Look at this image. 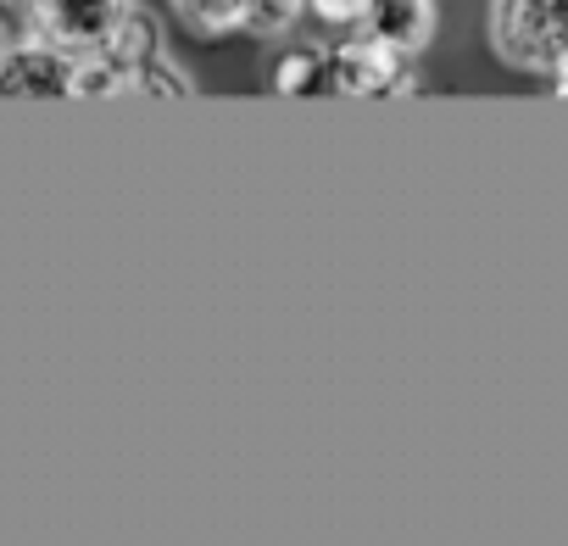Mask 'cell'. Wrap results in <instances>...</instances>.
I'll return each instance as SVG.
<instances>
[{"label": "cell", "mask_w": 568, "mask_h": 546, "mask_svg": "<svg viewBox=\"0 0 568 546\" xmlns=\"http://www.w3.org/2000/svg\"><path fill=\"white\" fill-rule=\"evenodd\" d=\"M129 12L134 0H34V34L79 57V51H101Z\"/></svg>", "instance_id": "3"}, {"label": "cell", "mask_w": 568, "mask_h": 546, "mask_svg": "<svg viewBox=\"0 0 568 546\" xmlns=\"http://www.w3.org/2000/svg\"><path fill=\"white\" fill-rule=\"evenodd\" d=\"M73 68L79 57L29 34V40H7L0 57V90L12 101H73Z\"/></svg>", "instance_id": "2"}, {"label": "cell", "mask_w": 568, "mask_h": 546, "mask_svg": "<svg viewBox=\"0 0 568 546\" xmlns=\"http://www.w3.org/2000/svg\"><path fill=\"white\" fill-rule=\"evenodd\" d=\"M357 34H368V40L418 62V51L435 40V0H368Z\"/></svg>", "instance_id": "5"}, {"label": "cell", "mask_w": 568, "mask_h": 546, "mask_svg": "<svg viewBox=\"0 0 568 546\" xmlns=\"http://www.w3.org/2000/svg\"><path fill=\"white\" fill-rule=\"evenodd\" d=\"M134 90V79L106 57V51H79V68H73V101H90V95H123Z\"/></svg>", "instance_id": "9"}, {"label": "cell", "mask_w": 568, "mask_h": 546, "mask_svg": "<svg viewBox=\"0 0 568 546\" xmlns=\"http://www.w3.org/2000/svg\"><path fill=\"white\" fill-rule=\"evenodd\" d=\"M173 18L195 40H223L245 29V0H173Z\"/></svg>", "instance_id": "8"}, {"label": "cell", "mask_w": 568, "mask_h": 546, "mask_svg": "<svg viewBox=\"0 0 568 546\" xmlns=\"http://www.w3.org/2000/svg\"><path fill=\"white\" fill-rule=\"evenodd\" d=\"M267 84L278 95H341V68H335V46H302L284 51L267 73Z\"/></svg>", "instance_id": "6"}, {"label": "cell", "mask_w": 568, "mask_h": 546, "mask_svg": "<svg viewBox=\"0 0 568 546\" xmlns=\"http://www.w3.org/2000/svg\"><path fill=\"white\" fill-rule=\"evenodd\" d=\"M551 90H557V95H562V101H568V68H562V79H557V84H551Z\"/></svg>", "instance_id": "13"}, {"label": "cell", "mask_w": 568, "mask_h": 546, "mask_svg": "<svg viewBox=\"0 0 568 546\" xmlns=\"http://www.w3.org/2000/svg\"><path fill=\"white\" fill-rule=\"evenodd\" d=\"M490 51L529 79H562L568 68V0H485Z\"/></svg>", "instance_id": "1"}, {"label": "cell", "mask_w": 568, "mask_h": 546, "mask_svg": "<svg viewBox=\"0 0 568 546\" xmlns=\"http://www.w3.org/2000/svg\"><path fill=\"white\" fill-rule=\"evenodd\" d=\"M101 51H106L129 79H140V68H151L156 57H168V51H162V29H156V18H151L145 7H134V12L123 18V29H118Z\"/></svg>", "instance_id": "7"}, {"label": "cell", "mask_w": 568, "mask_h": 546, "mask_svg": "<svg viewBox=\"0 0 568 546\" xmlns=\"http://www.w3.org/2000/svg\"><path fill=\"white\" fill-rule=\"evenodd\" d=\"M307 12V0H245V29L251 40H284Z\"/></svg>", "instance_id": "10"}, {"label": "cell", "mask_w": 568, "mask_h": 546, "mask_svg": "<svg viewBox=\"0 0 568 546\" xmlns=\"http://www.w3.org/2000/svg\"><path fill=\"white\" fill-rule=\"evenodd\" d=\"M134 90H140V95H195V79H190L173 57H156L151 68H140Z\"/></svg>", "instance_id": "11"}, {"label": "cell", "mask_w": 568, "mask_h": 546, "mask_svg": "<svg viewBox=\"0 0 568 546\" xmlns=\"http://www.w3.org/2000/svg\"><path fill=\"white\" fill-rule=\"evenodd\" d=\"M335 68H341V95H413L418 90L413 57H402L357 29H352V40L335 46Z\"/></svg>", "instance_id": "4"}, {"label": "cell", "mask_w": 568, "mask_h": 546, "mask_svg": "<svg viewBox=\"0 0 568 546\" xmlns=\"http://www.w3.org/2000/svg\"><path fill=\"white\" fill-rule=\"evenodd\" d=\"M307 12L329 29H357L363 12H368V0H307Z\"/></svg>", "instance_id": "12"}]
</instances>
